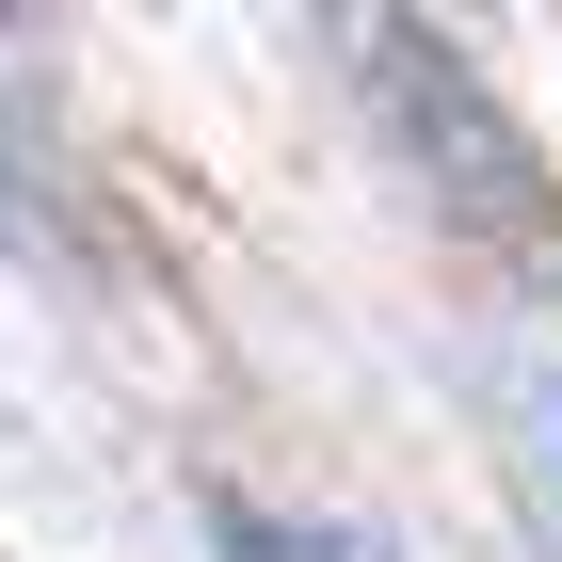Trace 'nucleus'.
<instances>
[{
	"label": "nucleus",
	"mask_w": 562,
	"mask_h": 562,
	"mask_svg": "<svg viewBox=\"0 0 562 562\" xmlns=\"http://www.w3.org/2000/svg\"><path fill=\"white\" fill-rule=\"evenodd\" d=\"M370 48H386V65H370V97H386V113H402V145H418L434 177L467 161V177H482V193H467L482 225H547V161H530V130H515V113H498V97H482V65H467V48H434V33H402V16H386V33H370Z\"/></svg>",
	"instance_id": "f257e3e1"
},
{
	"label": "nucleus",
	"mask_w": 562,
	"mask_h": 562,
	"mask_svg": "<svg viewBox=\"0 0 562 562\" xmlns=\"http://www.w3.org/2000/svg\"><path fill=\"white\" fill-rule=\"evenodd\" d=\"M210 530H225V562H370V547H338V530H290V515H258V498H210Z\"/></svg>",
	"instance_id": "f03ea898"
}]
</instances>
